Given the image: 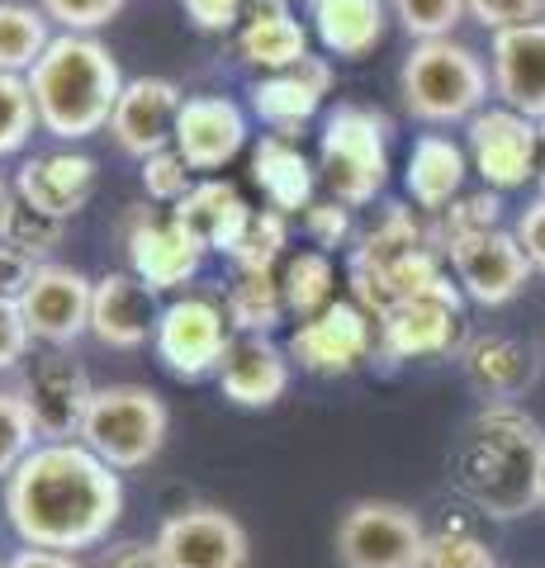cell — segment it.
<instances>
[{
  "instance_id": "cell-31",
  "label": "cell",
  "mask_w": 545,
  "mask_h": 568,
  "mask_svg": "<svg viewBox=\"0 0 545 568\" xmlns=\"http://www.w3.org/2000/svg\"><path fill=\"white\" fill-rule=\"evenodd\" d=\"M417 246H436V252H446V246H442V227L422 223L413 209L390 204L371 233H361V246L351 252V261H356V265H384V261H398V256L417 252Z\"/></svg>"
},
{
  "instance_id": "cell-2",
  "label": "cell",
  "mask_w": 545,
  "mask_h": 568,
  "mask_svg": "<svg viewBox=\"0 0 545 568\" xmlns=\"http://www.w3.org/2000/svg\"><path fill=\"white\" fill-rule=\"evenodd\" d=\"M455 488H461L484 517L513 521L541 507V474H545V432L517 403H488L465 426L455 450Z\"/></svg>"
},
{
  "instance_id": "cell-10",
  "label": "cell",
  "mask_w": 545,
  "mask_h": 568,
  "mask_svg": "<svg viewBox=\"0 0 545 568\" xmlns=\"http://www.w3.org/2000/svg\"><path fill=\"white\" fill-rule=\"evenodd\" d=\"M380 346V323L361 304L337 298L332 308H323L319 317L299 323L290 336V361L309 375H351L375 355Z\"/></svg>"
},
{
  "instance_id": "cell-34",
  "label": "cell",
  "mask_w": 545,
  "mask_h": 568,
  "mask_svg": "<svg viewBox=\"0 0 545 568\" xmlns=\"http://www.w3.org/2000/svg\"><path fill=\"white\" fill-rule=\"evenodd\" d=\"M62 219H48L43 209H33L29 200H20V194H6V204H0V242L14 246V252H24L33 261H48L52 252H58L62 242Z\"/></svg>"
},
{
  "instance_id": "cell-18",
  "label": "cell",
  "mask_w": 545,
  "mask_h": 568,
  "mask_svg": "<svg viewBox=\"0 0 545 568\" xmlns=\"http://www.w3.org/2000/svg\"><path fill=\"white\" fill-rule=\"evenodd\" d=\"M488 77L494 95L526 119H545V20L498 29L488 43Z\"/></svg>"
},
{
  "instance_id": "cell-43",
  "label": "cell",
  "mask_w": 545,
  "mask_h": 568,
  "mask_svg": "<svg viewBox=\"0 0 545 568\" xmlns=\"http://www.w3.org/2000/svg\"><path fill=\"white\" fill-rule=\"evenodd\" d=\"M470 20L484 29H517V24H536L545 20V0H465Z\"/></svg>"
},
{
  "instance_id": "cell-28",
  "label": "cell",
  "mask_w": 545,
  "mask_h": 568,
  "mask_svg": "<svg viewBox=\"0 0 545 568\" xmlns=\"http://www.w3.org/2000/svg\"><path fill=\"white\" fill-rule=\"evenodd\" d=\"M309 20L332 58H365L384 43L390 6L384 0H309Z\"/></svg>"
},
{
  "instance_id": "cell-30",
  "label": "cell",
  "mask_w": 545,
  "mask_h": 568,
  "mask_svg": "<svg viewBox=\"0 0 545 568\" xmlns=\"http://www.w3.org/2000/svg\"><path fill=\"white\" fill-rule=\"evenodd\" d=\"M52 39L58 33H52V20L39 6H29V0H0V71L29 77Z\"/></svg>"
},
{
  "instance_id": "cell-23",
  "label": "cell",
  "mask_w": 545,
  "mask_h": 568,
  "mask_svg": "<svg viewBox=\"0 0 545 568\" xmlns=\"http://www.w3.org/2000/svg\"><path fill=\"white\" fill-rule=\"evenodd\" d=\"M14 194L29 200L33 209H43L48 219H77V213L91 204L95 194V162L85 152H39L29 156L14 175Z\"/></svg>"
},
{
  "instance_id": "cell-25",
  "label": "cell",
  "mask_w": 545,
  "mask_h": 568,
  "mask_svg": "<svg viewBox=\"0 0 545 568\" xmlns=\"http://www.w3.org/2000/svg\"><path fill=\"white\" fill-rule=\"evenodd\" d=\"M242 62L256 71H285L309 58V24L290 10V0H252L238 29Z\"/></svg>"
},
{
  "instance_id": "cell-54",
  "label": "cell",
  "mask_w": 545,
  "mask_h": 568,
  "mask_svg": "<svg viewBox=\"0 0 545 568\" xmlns=\"http://www.w3.org/2000/svg\"><path fill=\"white\" fill-rule=\"evenodd\" d=\"M0 568H10V564H0Z\"/></svg>"
},
{
  "instance_id": "cell-53",
  "label": "cell",
  "mask_w": 545,
  "mask_h": 568,
  "mask_svg": "<svg viewBox=\"0 0 545 568\" xmlns=\"http://www.w3.org/2000/svg\"><path fill=\"white\" fill-rule=\"evenodd\" d=\"M541 507H545V474H541Z\"/></svg>"
},
{
  "instance_id": "cell-32",
  "label": "cell",
  "mask_w": 545,
  "mask_h": 568,
  "mask_svg": "<svg viewBox=\"0 0 545 568\" xmlns=\"http://www.w3.org/2000/svg\"><path fill=\"white\" fill-rule=\"evenodd\" d=\"M280 294H285V308L309 323L323 308L337 304V271H332L327 252H294L280 265Z\"/></svg>"
},
{
  "instance_id": "cell-20",
  "label": "cell",
  "mask_w": 545,
  "mask_h": 568,
  "mask_svg": "<svg viewBox=\"0 0 545 568\" xmlns=\"http://www.w3.org/2000/svg\"><path fill=\"white\" fill-rule=\"evenodd\" d=\"M162 308L157 294L148 290L133 271H110L95 280V298H91V336L114 351H138L157 336Z\"/></svg>"
},
{
  "instance_id": "cell-19",
  "label": "cell",
  "mask_w": 545,
  "mask_h": 568,
  "mask_svg": "<svg viewBox=\"0 0 545 568\" xmlns=\"http://www.w3.org/2000/svg\"><path fill=\"white\" fill-rule=\"evenodd\" d=\"M171 148L185 156L190 171H223L248 148V114L228 95H185Z\"/></svg>"
},
{
  "instance_id": "cell-33",
  "label": "cell",
  "mask_w": 545,
  "mask_h": 568,
  "mask_svg": "<svg viewBox=\"0 0 545 568\" xmlns=\"http://www.w3.org/2000/svg\"><path fill=\"white\" fill-rule=\"evenodd\" d=\"M223 313L238 336H271L285 317V294H280V275H233L223 298Z\"/></svg>"
},
{
  "instance_id": "cell-26",
  "label": "cell",
  "mask_w": 545,
  "mask_h": 568,
  "mask_svg": "<svg viewBox=\"0 0 545 568\" xmlns=\"http://www.w3.org/2000/svg\"><path fill=\"white\" fill-rule=\"evenodd\" d=\"M470 175V152L446 133H422L403 166V190L422 213H442L461 200Z\"/></svg>"
},
{
  "instance_id": "cell-7",
  "label": "cell",
  "mask_w": 545,
  "mask_h": 568,
  "mask_svg": "<svg viewBox=\"0 0 545 568\" xmlns=\"http://www.w3.org/2000/svg\"><path fill=\"white\" fill-rule=\"evenodd\" d=\"M337 564L342 568H422L427 549V526L413 507L384 503V497H361L337 521Z\"/></svg>"
},
{
  "instance_id": "cell-45",
  "label": "cell",
  "mask_w": 545,
  "mask_h": 568,
  "mask_svg": "<svg viewBox=\"0 0 545 568\" xmlns=\"http://www.w3.org/2000/svg\"><path fill=\"white\" fill-rule=\"evenodd\" d=\"M304 227L309 237L323 246V252H332V246H342L351 237V209L337 204V200H313L304 209Z\"/></svg>"
},
{
  "instance_id": "cell-46",
  "label": "cell",
  "mask_w": 545,
  "mask_h": 568,
  "mask_svg": "<svg viewBox=\"0 0 545 568\" xmlns=\"http://www.w3.org/2000/svg\"><path fill=\"white\" fill-rule=\"evenodd\" d=\"M185 6V20L204 29V33H228V29H242V14H248L252 0H181Z\"/></svg>"
},
{
  "instance_id": "cell-40",
  "label": "cell",
  "mask_w": 545,
  "mask_h": 568,
  "mask_svg": "<svg viewBox=\"0 0 545 568\" xmlns=\"http://www.w3.org/2000/svg\"><path fill=\"white\" fill-rule=\"evenodd\" d=\"M442 246L451 237H470V233H494L503 227V194L498 190H474V194H461L451 209H442Z\"/></svg>"
},
{
  "instance_id": "cell-42",
  "label": "cell",
  "mask_w": 545,
  "mask_h": 568,
  "mask_svg": "<svg viewBox=\"0 0 545 568\" xmlns=\"http://www.w3.org/2000/svg\"><path fill=\"white\" fill-rule=\"evenodd\" d=\"M190 166H185V156L175 152V148H166V152H152L148 162H143V194L152 204H181L185 194H190Z\"/></svg>"
},
{
  "instance_id": "cell-41",
  "label": "cell",
  "mask_w": 545,
  "mask_h": 568,
  "mask_svg": "<svg viewBox=\"0 0 545 568\" xmlns=\"http://www.w3.org/2000/svg\"><path fill=\"white\" fill-rule=\"evenodd\" d=\"M124 6L129 0H39V10L62 33H95L104 24H114L124 14Z\"/></svg>"
},
{
  "instance_id": "cell-16",
  "label": "cell",
  "mask_w": 545,
  "mask_h": 568,
  "mask_svg": "<svg viewBox=\"0 0 545 568\" xmlns=\"http://www.w3.org/2000/svg\"><path fill=\"white\" fill-rule=\"evenodd\" d=\"M461 346V284L442 294L403 298L380 317V355L384 361H427Z\"/></svg>"
},
{
  "instance_id": "cell-39",
  "label": "cell",
  "mask_w": 545,
  "mask_h": 568,
  "mask_svg": "<svg viewBox=\"0 0 545 568\" xmlns=\"http://www.w3.org/2000/svg\"><path fill=\"white\" fill-rule=\"evenodd\" d=\"M422 568H498L494 549H488L465 526L427 530V549H422Z\"/></svg>"
},
{
  "instance_id": "cell-11",
  "label": "cell",
  "mask_w": 545,
  "mask_h": 568,
  "mask_svg": "<svg viewBox=\"0 0 545 568\" xmlns=\"http://www.w3.org/2000/svg\"><path fill=\"white\" fill-rule=\"evenodd\" d=\"M446 261L455 271L461 294H470L484 308H503L526 290V280L536 275V265L526 261L517 233L494 227V233H470L446 242Z\"/></svg>"
},
{
  "instance_id": "cell-27",
  "label": "cell",
  "mask_w": 545,
  "mask_h": 568,
  "mask_svg": "<svg viewBox=\"0 0 545 568\" xmlns=\"http://www.w3.org/2000/svg\"><path fill=\"white\" fill-rule=\"evenodd\" d=\"M252 181L256 190L266 194V204L275 213H299L313 204V190H319V171L304 152H299L294 138H280V133H266L252 148Z\"/></svg>"
},
{
  "instance_id": "cell-8",
  "label": "cell",
  "mask_w": 545,
  "mask_h": 568,
  "mask_svg": "<svg viewBox=\"0 0 545 568\" xmlns=\"http://www.w3.org/2000/svg\"><path fill=\"white\" fill-rule=\"evenodd\" d=\"M228 342H233V323H228L223 304L204 294H185L175 304L162 308V323H157V361H162L175 379H204L219 375Z\"/></svg>"
},
{
  "instance_id": "cell-17",
  "label": "cell",
  "mask_w": 545,
  "mask_h": 568,
  "mask_svg": "<svg viewBox=\"0 0 545 568\" xmlns=\"http://www.w3.org/2000/svg\"><path fill=\"white\" fill-rule=\"evenodd\" d=\"M181 85L166 77H129L124 95L114 104L110 138L138 162H148L152 152H166L175 142V119H181Z\"/></svg>"
},
{
  "instance_id": "cell-1",
  "label": "cell",
  "mask_w": 545,
  "mask_h": 568,
  "mask_svg": "<svg viewBox=\"0 0 545 568\" xmlns=\"http://www.w3.org/2000/svg\"><path fill=\"white\" fill-rule=\"evenodd\" d=\"M6 517L29 549H95L124 517V484L81 440H39L6 478Z\"/></svg>"
},
{
  "instance_id": "cell-44",
  "label": "cell",
  "mask_w": 545,
  "mask_h": 568,
  "mask_svg": "<svg viewBox=\"0 0 545 568\" xmlns=\"http://www.w3.org/2000/svg\"><path fill=\"white\" fill-rule=\"evenodd\" d=\"M29 346H33V332L24 323V308L14 298H0V375L20 369L29 361Z\"/></svg>"
},
{
  "instance_id": "cell-38",
  "label": "cell",
  "mask_w": 545,
  "mask_h": 568,
  "mask_svg": "<svg viewBox=\"0 0 545 568\" xmlns=\"http://www.w3.org/2000/svg\"><path fill=\"white\" fill-rule=\"evenodd\" d=\"M33 129H39V110H33V91L24 77L0 71V156H14L29 148Z\"/></svg>"
},
{
  "instance_id": "cell-47",
  "label": "cell",
  "mask_w": 545,
  "mask_h": 568,
  "mask_svg": "<svg viewBox=\"0 0 545 568\" xmlns=\"http://www.w3.org/2000/svg\"><path fill=\"white\" fill-rule=\"evenodd\" d=\"M95 568H166V559L157 549V540H114L100 549Z\"/></svg>"
},
{
  "instance_id": "cell-13",
  "label": "cell",
  "mask_w": 545,
  "mask_h": 568,
  "mask_svg": "<svg viewBox=\"0 0 545 568\" xmlns=\"http://www.w3.org/2000/svg\"><path fill=\"white\" fill-rule=\"evenodd\" d=\"M91 298H95L91 275H81L77 265H62V261H43L20 298L33 342H43L52 351H67L72 342H81L91 332Z\"/></svg>"
},
{
  "instance_id": "cell-29",
  "label": "cell",
  "mask_w": 545,
  "mask_h": 568,
  "mask_svg": "<svg viewBox=\"0 0 545 568\" xmlns=\"http://www.w3.org/2000/svg\"><path fill=\"white\" fill-rule=\"evenodd\" d=\"M461 365H465V379L494 403H513L536 375L532 355L513 336H474L461 351Z\"/></svg>"
},
{
  "instance_id": "cell-51",
  "label": "cell",
  "mask_w": 545,
  "mask_h": 568,
  "mask_svg": "<svg viewBox=\"0 0 545 568\" xmlns=\"http://www.w3.org/2000/svg\"><path fill=\"white\" fill-rule=\"evenodd\" d=\"M536 181H541V194H545V119H541V152H536Z\"/></svg>"
},
{
  "instance_id": "cell-12",
  "label": "cell",
  "mask_w": 545,
  "mask_h": 568,
  "mask_svg": "<svg viewBox=\"0 0 545 568\" xmlns=\"http://www.w3.org/2000/svg\"><path fill=\"white\" fill-rule=\"evenodd\" d=\"M470 142V166L484 175L488 190H517L536 175V152H541V123L526 119L507 104H488L465 123Z\"/></svg>"
},
{
  "instance_id": "cell-50",
  "label": "cell",
  "mask_w": 545,
  "mask_h": 568,
  "mask_svg": "<svg viewBox=\"0 0 545 568\" xmlns=\"http://www.w3.org/2000/svg\"><path fill=\"white\" fill-rule=\"evenodd\" d=\"M10 568H81L77 555H62V549H20V555L10 559Z\"/></svg>"
},
{
  "instance_id": "cell-5",
  "label": "cell",
  "mask_w": 545,
  "mask_h": 568,
  "mask_svg": "<svg viewBox=\"0 0 545 568\" xmlns=\"http://www.w3.org/2000/svg\"><path fill=\"white\" fill-rule=\"evenodd\" d=\"M390 133H394L390 114L371 110V104H351V100H342L323 119L319 175L337 204L361 209L384 190V181H390Z\"/></svg>"
},
{
  "instance_id": "cell-36",
  "label": "cell",
  "mask_w": 545,
  "mask_h": 568,
  "mask_svg": "<svg viewBox=\"0 0 545 568\" xmlns=\"http://www.w3.org/2000/svg\"><path fill=\"white\" fill-rule=\"evenodd\" d=\"M394 20L403 24L413 43H432V39H451L455 24L470 20L465 0H390Z\"/></svg>"
},
{
  "instance_id": "cell-22",
  "label": "cell",
  "mask_w": 545,
  "mask_h": 568,
  "mask_svg": "<svg viewBox=\"0 0 545 568\" xmlns=\"http://www.w3.org/2000/svg\"><path fill=\"white\" fill-rule=\"evenodd\" d=\"M332 91V62L327 58H309L299 67L271 71L252 85V110L261 123H271L280 138H294L304 123L323 110V100Z\"/></svg>"
},
{
  "instance_id": "cell-24",
  "label": "cell",
  "mask_w": 545,
  "mask_h": 568,
  "mask_svg": "<svg viewBox=\"0 0 545 568\" xmlns=\"http://www.w3.org/2000/svg\"><path fill=\"white\" fill-rule=\"evenodd\" d=\"M252 204L238 194V185L228 181H195L190 185V194L181 204L171 209V219L190 227V237H195L204 252H219V256H233V246L242 242V233L252 227Z\"/></svg>"
},
{
  "instance_id": "cell-3",
  "label": "cell",
  "mask_w": 545,
  "mask_h": 568,
  "mask_svg": "<svg viewBox=\"0 0 545 568\" xmlns=\"http://www.w3.org/2000/svg\"><path fill=\"white\" fill-rule=\"evenodd\" d=\"M24 81L33 91L39 129L58 142H85L110 129L114 104L129 85L119 58L95 33H58Z\"/></svg>"
},
{
  "instance_id": "cell-52",
  "label": "cell",
  "mask_w": 545,
  "mask_h": 568,
  "mask_svg": "<svg viewBox=\"0 0 545 568\" xmlns=\"http://www.w3.org/2000/svg\"><path fill=\"white\" fill-rule=\"evenodd\" d=\"M6 194H10V185H6V181H0V204H6Z\"/></svg>"
},
{
  "instance_id": "cell-37",
  "label": "cell",
  "mask_w": 545,
  "mask_h": 568,
  "mask_svg": "<svg viewBox=\"0 0 545 568\" xmlns=\"http://www.w3.org/2000/svg\"><path fill=\"white\" fill-rule=\"evenodd\" d=\"M39 426H33L29 403L20 398V388H0V478H10L39 446Z\"/></svg>"
},
{
  "instance_id": "cell-14",
  "label": "cell",
  "mask_w": 545,
  "mask_h": 568,
  "mask_svg": "<svg viewBox=\"0 0 545 568\" xmlns=\"http://www.w3.org/2000/svg\"><path fill=\"white\" fill-rule=\"evenodd\" d=\"M20 398L29 403L33 426H39L43 440H77L85 407L95 398V384L81 361H72L67 351H48L29 361L20 379Z\"/></svg>"
},
{
  "instance_id": "cell-4",
  "label": "cell",
  "mask_w": 545,
  "mask_h": 568,
  "mask_svg": "<svg viewBox=\"0 0 545 568\" xmlns=\"http://www.w3.org/2000/svg\"><path fill=\"white\" fill-rule=\"evenodd\" d=\"M398 95L422 123H470L494 95L488 62L461 39L413 43L398 71Z\"/></svg>"
},
{
  "instance_id": "cell-49",
  "label": "cell",
  "mask_w": 545,
  "mask_h": 568,
  "mask_svg": "<svg viewBox=\"0 0 545 568\" xmlns=\"http://www.w3.org/2000/svg\"><path fill=\"white\" fill-rule=\"evenodd\" d=\"M33 271H39V261L0 242V298H14V304H20L24 290H29V280H33Z\"/></svg>"
},
{
  "instance_id": "cell-9",
  "label": "cell",
  "mask_w": 545,
  "mask_h": 568,
  "mask_svg": "<svg viewBox=\"0 0 545 568\" xmlns=\"http://www.w3.org/2000/svg\"><path fill=\"white\" fill-rule=\"evenodd\" d=\"M124 252H129V271L148 284L152 294L166 290H185L204 265V246L190 237V227H181L171 213H157L148 204L129 209L124 219Z\"/></svg>"
},
{
  "instance_id": "cell-15",
  "label": "cell",
  "mask_w": 545,
  "mask_h": 568,
  "mask_svg": "<svg viewBox=\"0 0 545 568\" xmlns=\"http://www.w3.org/2000/svg\"><path fill=\"white\" fill-rule=\"evenodd\" d=\"M157 549H162L166 568H248L252 540L242 521L223 507H185L162 521L157 530Z\"/></svg>"
},
{
  "instance_id": "cell-35",
  "label": "cell",
  "mask_w": 545,
  "mask_h": 568,
  "mask_svg": "<svg viewBox=\"0 0 545 568\" xmlns=\"http://www.w3.org/2000/svg\"><path fill=\"white\" fill-rule=\"evenodd\" d=\"M285 246H290V219L275 209H256L252 227L242 233L228 261H233L238 275H275V265H285Z\"/></svg>"
},
{
  "instance_id": "cell-21",
  "label": "cell",
  "mask_w": 545,
  "mask_h": 568,
  "mask_svg": "<svg viewBox=\"0 0 545 568\" xmlns=\"http://www.w3.org/2000/svg\"><path fill=\"white\" fill-rule=\"evenodd\" d=\"M290 351L275 346L271 336H238L228 342V355L219 365V388L233 407H275L290 388Z\"/></svg>"
},
{
  "instance_id": "cell-48",
  "label": "cell",
  "mask_w": 545,
  "mask_h": 568,
  "mask_svg": "<svg viewBox=\"0 0 545 568\" xmlns=\"http://www.w3.org/2000/svg\"><path fill=\"white\" fill-rule=\"evenodd\" d=\"M513 233H517V242H522L526 261H532L536 271L545 275V194L522 209V219H517V227H513Z\"/></svg>"
},
{
  "instance_id": "cell-6",
  "label": "cell",
  "mask_w": 545,
  "mask_h": 568,
  "mask_svg": "<svg viewBox=\"0 0 545 568\" xmlns=\"http://www.w3.org/2000/svg\"><path fill=\"white\" fill-rule=\"evenodd\" d=\"M171 436V407L148 384H95V398L81 422V446L95 450L110 469H143L162 455Z\"/></svg>"
}]
</instances>
